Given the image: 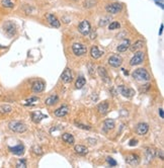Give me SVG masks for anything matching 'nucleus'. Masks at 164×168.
<instances>
[{
    "label": "nucleus",
    "mask_w": 164,
    "mask_h": 168,
    "mask_svg": "<svg viewBox=\"0 0 164 168\" xmlns=\"http://www.w3.org/2000/svg\"><path fill=\"white\" fill-rule=\"evenodd\" d=\"M126 162H127L129 165L136 166L140 163V157H139L137 154H129L126 156Z\"/></svg>",
    "instance_id": "9d476101"
},
{
    "label": "nucleus",
    "mask_w": 164,
    "mask_h": 168,
    "mask_svg": "<svg viewBox=\"0 0 164 168\" xmlns=\"http://www.w3.org/2000/svg\"><path fill=\"white\" fill-rule=\"evenodd\" d=\"M143 46H144V42H143V41H142V40H138L137 42H135L133 45L130 46L129 48H130V50L132 51V52H136L137 50L142 48Z\"/></svg>",
    "instance_id": "a878e982"
},
{
    "label": "nucleus",
    "mask_w": 164,
    "mask_h": 168,
    "mask_svg": "<svg viewBox=\"0 0 164 168\" xmlns=\"http://www.w3.org/2000/svg\"><path fill=\"white\" fill-rule=\"evenodd\" d=\"M148 131H149V126L146 123H139L136 127V133L139 136H144L146 135Z\"/></svg>",
    "instance_id": "9b49d317"
},
{
    "label": "nucleus",
    "mask_w": 164,
    "mask_h": 168,
    "mask_svg": "<svg viewBox=\"0 0 164 168\" xmlns=\"http://www.w3.org/2000/svg\"><path fill=\"white\" fill-rule=\"evenodd\" d=\"M1 5L4 8H13L14 3L12 2V0H1Z\"/></svg>",
    "instance_id": "c756f323"
},
{
    "label": "nucleus",
    "mask_w": 164,
    "mask_h": 168,
    "mask_svg": "<svg viewBox=\"0 0 164 168\" xmlns=\"http://www.w3.org/2000/svg\"><path fill=\"white\" fill-rule=\"evenodd\" d=\"M75 126L77 127V128H80V129H82V130H90L91 128L89 126H85V125H82V123H75Z\"/></svg>",
    "instance_id": "4c0bfd02"
},
{
    "label": "nucleus",
    "mask_w": 164,
    "mask_h": 168,
    "mask_svg": "<svg viewBox=\"0 0 164 168\" xmlns=\"http://www.w3.org/2000/svg\"><path fill=\"white\" fill-rule=\"evenodd\" d=\"M46 18H47V21H48L51 27H55V28H59L60 27H61V23L59 21V20L57 18L56 15H54L53 13H48Z\"/></svg>",
    "instance_id": "1a4fd4ad"
},
{
    "label": "nucleus",
    "mask_w": 164,
    "mask_h": 168,
    "mask_svg": "<svg viewBox=\"0 0 164 168\" xmlns=\"http://www.w3.org/2000/svg\"><path fill=\"white\" fill-rule=\"evenodd\" d=\"M61 79L65 83H70V82L73 80V76H72V72L70 68H66L65 70L63 71L61 75Z\"/></svg>",
    "instance_id": "ddd939ff"
},
{
    "label": "nucleus",
    "mask_w": 164,
    "mask_h": 168,
    "mask_svg": "<svg viewBox=\"0 0 164 168\" xmlns=\"http://www.w3.org/2000/svg\"><path fill=\"white\" fill-rule=\"evenodd\" d=\"M12 112V107L10 105H7V104H4V105L0 106V113L1 115H7V113Z\"/></svg>",
    "instance_id": "cd10ccee"
},
{
    "label": "nucleus",
    "mask_w": 164,
    "mask_h": 168,
    "mask_svg": "<svg viewBox=\"0 0 164 168\" xmlns=\"http://www.w3.org/2000/svg\"><path fill=\"white\" fill-rule=\"evenodd\" d=\"M97 73H98V75L100 76V78L102 79L103 82H105V83H109L110 79L109 77L108 72H106L105 67H102V66H99V67L97 68Z\"/></svg>",
    "instance_id": "2eb2a0df"
},
{
    "label": "nucleus",
    "mask_w": 164,
    "mask_h": 168,
    "mask_svg": "<svg viewBox=\"0 0 164 168\" xmlns=\"http://www.w3.org/2000/svg\"><path fill=\"white\" fill-rule=\"evenodd\" d=\"M138 143L137 140H135V139H132V140L130 141V143H129V146H131V147H133V146H136Z\"/></svg>",
    "instance_id": "ea45409f"
},
{
    "label": "nucleus",
    "mask_w": 164,
    "mask_h": 168,
    "mask_svg": "<svg viewBox=\"0 0 164 168\" xmlns=\"http://www.w3.org/2000/svg\"><path fill=\"white\" fill-rule=\"evenodd\" d=\"M72 51H73L75 56L80 57V56H83L86 54L87 48H86V46L83 45V44L75 43V44H73V46H72Z\"/></svg>",
    "instance_id": "20e7f679"
},
{
    "label": "nucleus",
    "mask_w": 164,
    "mask_h": 168,
    "mask_svg": "<svg viewBox=\"0 0 164 168\" xmlns=\"http://www.w3.org/2000/svg\"><path fill=\"white\" fill-rule=\"evenodd\" d=\"M105 10L108 13H110V14H118L123 10V4L119 2L109 3V4L105 6Z\"/></svg>",
    "instance_id": "7ed1b4c3"
},
{
    "label": "nucleus",
    "mask_w": 164,
    "mask_h": 168,
    "mask_svg": "<svg viewBox=\"0 0 164 168\" xmlns=\"http://www.w3.org/2000/svg\"><path fill=\"white\" fill-rule=\"evenodd\" d=\"M159 115H160V118H161V119L164 118V116H163V109H159Z\"/></svg>",
    "instance_id": "79ce46f5"
},
{
    "label": "nucleus",
    "mask_w": 164,
    "mask_h": 168,
    "mask_svg": "<svg viewBox=\"0 0 164 168\" xmlns=\"http://www.w3.org/2000/svg\"><path fill=\"white\" fill-rule=\"evenodd\" d=\"M162 31H163V23L161 24V27H160V30H159V36L162 34Z\"/></svg>",
    "instance_id": "37998d69"
},
{
    "label": "nucleus",
    "mask_w": 164,
    "mask_h": 168,
    "mask_svg": "<svg viewBox=\"0 0 164 168\" xmlns=\"http://www.w3.org/2000/svg\"><path fill=\"white\" fill-rule=\"evenodd\" d=\"M8 128H9V130H11L12 132L20 133V134L27 132V127L24 125L23 123L17 122V120H12V122L9 123H8Z\"/></svg>",
    "instance_id": "f257e3e1"
},
{
    "label": "nucleus",
    "mask_w": 164,
    "mask_h": 168,
    "mask_svg": "<svg viewBox=\"0 0 164 168\" xmlns=\"http://www.w3.org/2000/svg\"><path fill=\"white\" fill-rule=\"evenodd\" d=\"M158 155H159V156H160V159H161V160H164V156H163V151H162V150H160V151H159Z\"/></svg>",
    "instance_id": "a19ab883"
},
{
    "label": "nucleus",
    "mask_w": 164,
    "mask_h": 168,
    "mask_svg": "<svg viewBox=\"0 0 164 168\" xmlns=\"http://www.w3.org/2000/svg\"><path fill=\"white\" fill-rule=\"evenodd\" d=\"M9 151L11 153H13L14 155H17V156H20L24 153V146L23 144H20V145H16L14 147H9Z\"/></svg>",
    "instance_id": "dca6fc26"
},
{
    "label": "nucleus",
    "mask_w": 164,
    "mask_h": 168,
    "mask_svg": "<svg viewBox=\"0 0 164 168\" xmlns=\"http://www.w3.org/2000/svg\"><path fill=\"white\" fill-rule=\"evenodd\" d=\"M109 65L112 66L113 68H119L121 67L123 64V59L121 56L119 55H112L109 58Z\"/></svg>",
    "instance_id": "6e6552de"
},
{
    "label": "nucleus",
    "mask_w": 164,
    "mask_h": 168,
    "mask_svg": "<svg viewBox=\"0 0 164 168\" xmlns=\"http://www.w3.org/2000/svg\"><path fill=\"white\" fill-rule=\"evenodd\" d=\"M119 92H121L122 95L125 96V97L130 98V97H133L135 95V90L134 89L129 88V87H126V86H124V85H121V86L119 87Z\"/></svg>",
    "instance_id": "f8f14e48"
},
{
    "label": "nucleus",
    "mask_w": 164,
    "mask_h": 168,
    "mask_svg": "<svg viewBox=\"0 0 164 168\" xmlns=\"http://www.w3.org/2000/svg\"><path fill=\"white\" fill-rule=\"evenodd\" d=\"M109 109V105L108 101H103V102L99 103L98 105H97V110H98V113L100 115H105V113H108Z\"/></svg>",
    "instance_id": "412c9836"
},
{
    "label": "nucleus",
    "mask_w": 164,
    "mask_h": 168,
    "mask_svg": "<svg viewBox=\"0 0 164 168\" xmlns=\"http://www.w3.org/2000/svg\"><path fill=\"white\" fill-rule=\"evenodd\" d=\"M90 55L93 59H99L103 55V51H100L96 46H93L90 50Z\"/></svg>",
    "instance_id": "aec40b11"
},
{
    "label": "nucleus",
    "mask_w": 164,
    "mask_h": 168,
    "mask_svg": "<svg viewBox=\"0 0 164 168\" xmlns=\"http://www.w3.org/2000/svg\"><path fill=\"white\" fill-rule=\"evenodd\" d=\"M115 120L112 119H106L105 122H103V131L105 132H109L112 131V130L115 129Z\"/></svg>",
    "instance_id": "f3484780"
},
{
    "label": "nucleus",
    "mask_w": 164,
    "mask_h": 168,
    "mask_svg": "<svg viewBox=\"0 0 164 168\" xmlns=\"http://www.w3.org/2000/svg\"><path fill=\"white\" fill-rule=\"evenodd\" d=\"M95 4H96L95 0H84L83 7L86 9H89V8H92L93 6H95Z\"/></svg>",
    "instance_id": "c85d7f7f"
},
{
    "label": "nucleus",
    "mask_w": 164,
    "mask_h": 168,
    "mask_svg": "<svg viewBox=\"0 0 164 168\" xmlns=\"http://www.w3.org/2000/svg\"><path fill=\"white\" fill-rule=\"evenodd\" d=\"M3 28H4L5 34H7L8 37H13L15 34H16V25L14 24V23L12 21H7L3 25Z\"/></svg>",
    "instance_id": "423d86ee"
},
{
    "label": "nucleus",
    "mask_w": 164,
    "mask_h": 168,
    "mask_svg": "<svg viewBox=\"0 0 164 168\" xmlns=\"http://www.w3.org/2000/svg\"><path fill=\"white\" fill-rule=\"evenodd\" d=\"M131 46V44H130V41L129 40H125L124 42H123L121 45L118 46V48H116V50H118V52L119 53H123V52H126L128 49H129V47Z\"/></svg>",
    "instance_id": "393cba45"
},
{
    "label": "nucleus",
    "mask_w": 164,
    "mask_h": 168,
    "mask_svg": "<svg viewBox=\"0 0 164 168\" xmlns=\"http://www.w3.org/2000/svg\"><path fill=\"white\" fill-rule=\"evenodd\" d=\"M154 157H155V151H154L153 149L148 148L147 151H146V158H147V160L151 161Z\"/></svg>",
    "instance_id": "2f4dec72"
},
{
    "label": "nucleus",
    "mask_w": 164,
    "mask_h": 168,
    "mask_svg": "<svg viewBox=\"0 0 164 168\" xmlns=\"http://www.w3.org/2000/svg\"><path fill=\"white\" fill-rule=\"evenodd\" d=\"M122 70H123V72H124V74H125V75H127V76L129 75V72H128V71H126V69H122Z\"/></svg>",
    "instance_id": "a18cd8bd"
},
{
    "label": "nucleus",
    "mask_w": 164,
    "mask_h": 168,
    "mask_svg": "<svg viewBox=\"0 0 164 168\" xmlns=\"http://www.w3.org/2000/svg\"><path fill=\"white\" fill-rule=\"evenodd\" d=\"M62 140L68 145H73L75 143L74 137L71 134H69V133H65V134L62 135Z\"/></svg>",
    "instance_id": "4be33fe9"
},
{
    "label": "nucleus",
    "mask_w": 164,
    "mask_h": 168,
    "mask_svg": "<svg viewBox=\"0 0 164 168\" xmlns=\"http://www.w3.org/2000/svg\"><path fill=\"white\" fill-rule=\"evenodd\" d=\"M144 58H145V54H144V52H142V51H139V52H136V53H135V55L133 56V58L131 59L130 65H131V66L140 65L141 63L144 61Z\"/></svg>",
    "instance_id": "0eeeda50"
},
{
    "label": "nucleus",
    "mask_w": 164,
    "mask_h": 168,
    "mask_svg": "<svg viewBox=\"0 0 164 168\" xmlns=\"http://www.w3.org/2000/svg\"><path fill=\"white\" fill-rule=\"evenodd\" d=\"M78 31H79L81 34H83V36H88L91 31V25L89 21L86 20H82L79 23V25H78Z\"/></svg>",
    "instance_id": "39448f33"
},
{
    "label": "nucleus",
    "mask_w": 164,
    "mask_h": 168,
    "mask_svg": "<svg viewBox=\"0 0 164 168\" xmlns=\"http://www.w3.org/2000/svg\"><path fill=\"white\" fill-rule=\"evenodd\" d=\"M88 72H89V74L91 75V76H93L94 75V73H95V70H94V66L92 65V64H88Z\"/></svg>",
    "instance_id": "58836bf2"
},
{
    "label": "nucleus",
    "mask_w": 164,
    "mask_h": 168,
    "mask_svg": "<svg viewBox=\"0 0 164 168\" xmlns=\"http://www.w3.org/2000/svg\"><path fill=\"white\" fill-rule=\"evenodd\" d=\"M39 101V97H37V96H33V97H30V98H28V99H27V105H28V104H33V103H36Z\"/></svg>",
    "instance_id": "c9c22d12"
},
{
    "label": "nucleus",
    "mask_w": 164,
    "mask_h": 168,
    "mask_svg": "<svg viewBox=\"0 0 164 168\" xmlns=\"http://www.w3.org/2000/svg\"><path fill=\"white\" fill-rule=\"evenodd\" d=\"M59 101V97L57 94H53V95L49 96L47 99L45 100V103L47 104V105L51 106V105H54V104H56L57 102Z\"/></svg>",
    "instance_id": "b1692460"
},
{
    "label": "nucleus",
    "mask_w": 164,
    "mask_h": 168,
    "mask_svg": "<svg viewBox=\"0 0 164 168\" xmlns=\"http://www.w3.org/2000/svg\"><path fill=\"white\" fill-rule=\"evenodd\" d=\"M133 77L138 81H149L150 80V75L149 73L146 71L144 68H139L137 70L133 72Z\"/></svg>",
    "instance_id": "f03ea898"
},
{
    "label": "nucleus",
    "mask_w": 164,
    "mask_h": 168,
    "mask_svg": "<svg viewBox=\"0 0 164 168\" xmlns=\"http://www.w3.org/2000/svg\"><path fill=\"white\" fill-rule=\"evenodd\" d=\"M68 112H69V107L67 105H62V106H60L59 109H57L54 113L56 116H58V118H63V116H65L67 115Z\"/></svg>",
    "instance_id": "a211bd4d"
},
{
    "label": "nucleus",
    "mask_w": 164,
    "mask_h": 168,
    "mask_svg": "<svg viewBox=\"0 0 164 168\" xmlns=\"http://www.w3.org/2000/svg\"><path fill=\"white\" fill-rule=\"evenodd\" d=\"M95 37H96V34L94 33V34H92L90 36V39H91V40H94V39H95Z\"/></svg>",
    "instance_id": "c03bdc74"
},
{
    "label": "nucleus",
    "mask_w": 164,
    "mask_h": 168,
    "mask_svg": "<svg viewBox=\"0 0 164 168\" xmlns=\"http://www.w3.org/2000/svg\"><path fill=\"white\" fill-rule=\"evenodd\" d=\"M31 151H33L36 155H37V156H40V155H43V153H44L43 149L41 148V146H39V145H34L33 148H31Z\"/></svg>",
    "instance_id": "7c9ffc66"
},
{
    "label": "nucleus",
    "mask_w": 164,
    "mask_h": 168,
    "mask_svg": "<svg viewBox=\"0 0 164 168\" xmlns=\"http://www.w3.org/2000/svg\"><path fill=\"white\" fill-rule=\"evenodd\" d=\"M17 168H26L27 167V160L26 159H20L16 163Z\"/></svg>",
    "instance_id": "f704fd0d"
},
{
    "label": "nucleus",
    "mask_w": 164,
    "mask_h": 168,
    "mask_svg": "<svg viewBox=\"0 0 164 168\" xmlns=\"http://www.w3.org/2000/svg\"><path fill=\"white\" fill-rule=\"evenodd\" d=\"M45 86H46V84L43 80H37L33 84L31 89H33V91L34 93H40V92H42V91H44V89H45Z\"/></svg>",
    "instance_id": "4468645a"
},
{
    "label": "nucleus",
    "mask_w": 164,
    "mask_h": 168,
    "mask_svg": "<svg viewBox=\"0 0 164 168\" xmlns=\"http://www.w3.org/2000/svg\"><path fill=\"white\" fill-rule=\"evenodd\" d=\"M46 118H48V116H47L46 115H43L40 110H37V112H34V113H31V120H33V122L36 123H39L41 120L46 119Z\"/></svg>",
    "instance_id": "6ab92c4d"
},
{
    "label": "nucleus",
    "mask_w": 164,
    "mask_h": 168,
    "mask_svg": "<svg viewBox=\"0 0 164 168\" xmlns=\"http://www.w3.org/2000/svg\"><path fill=\"white\" fill-rule=\"evenodd\" d=\"M106 162H108L110 166H116V161L112 157H108L106 158Z\"/></svg>",
    "instance_id": "e433bc0d"
},
{
    "label": "nucleus",
    "mask_w": 164,
    "mask_h": 168,
    "mask_svg": "<svg viewBox=\"0 0 164 168\" xmlns=\"http://www.w3.org/2000/svg\"><path fill=\"white\" fill-rule=\"evenodd\" d=\"M119 27H121V24H119V21H112V23H109V30H119Z\"/></svg>",
    "instance_id": "473e14b6"
},
{
    "label": "nucleus",
    "mask_w": 164,
    "mask_h": 168,
    "mask_svg": "<svg viewBox=\"0 0 164 168\" xmlns=\"http://www.w3.org/2000/svg\"><path fill=\"white\" fill-rule=\"evenodd\" d=\"M110 20H112V18H110V16H105V17H102V20H99L98 25H99V27H105L106 24H109V23H110Z\"/></svg>",
    "instance_id": "72a5a7b5"
},
{
    "label": "nucleus",
    "mask_w": 164,
    "mask_h": 168,
    "mask_svg": "<svg viewBox=\"0 0 164 168\" xmlns=\"http://www.w3.org/2000/svg\"><path fill=\"white\" fill-rule=\"evenodd\" d=\"M74 151L76 152L78 155H86L88 153V149L83 145H76L74 147Z\"/></svg>",
    "instance_id": "5701e85b"
},
{
    "label": "nucleus",
    "mask_w": 164,
    "mask_h": 168,
    "mask_svg": "<svg viewBox=\"0 0 164 168\" xmlns=\"http://www.w3.org/2000/svg\"><path fill=\"white\" fill-rule=\"evenodd\" d=\"M85 84H86V79H85L83 76L78 77L76 82H75V86H76L77 89H81V88H83V86Z\"/></svg>",
    "instance_id": "bb28decb"
}]
</instances>
